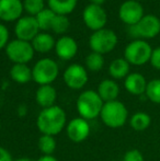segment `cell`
Returning <instances> with one entry per match:
<instances>
[{
	"mask_svg": "<svg viewBox=\"0 0 160 161\" xmlns=\"http://www.w3.org/2000/svg\"><path fill=\"white\" fill-rule=\"evenodd\" d=\"M36 125L42 135L56 136L66 127V113L58 105L42 108L39 116H37Z\"/></svg>",
	"mask_w": 160,
	"mask_h": 161,
	"instance_id": "1",
	"label": "cell"
},
{
	"mask_svg": "<svg viewBox=\"0 0 160 161\" xmlns=\"http://www.w3.org/2000/svg\"><path fill=\"white\" fill-rule=\"evenodd\" d=\"M104 102L94 90H86L81 92L77 99V111L80 117L90 121L100 116Z\"/></svg>",
	"mask_w": 160,
	"mask_h": 161,
	"instance_id": "2",
	"label": "cell"
},
{
	"mask_svg": "<svg viewBox=\"0 0 160 161\" xmlns=\"http://www.w3.org/2000/svg\"><path fill=\"white\" fill-rule=\"evenodd\" d=\"M101 121L110 128H120L125 125L128 119V111L124 103L119 100L105 102L100 113Z\"/></svg>",
	"mask_w": 160,
	"mask_h": 161,
	"instance_id": "3",
	"label": "cell"
},
{
	"mask_svg": "<svg viewBox=\"0 0 160 161\" xmlns=\"http://www.w3.org/2000/svg\"><path fill=\"white\" fill-rule=\"evenodd\" d=\"M119 38L116 33L111 29H101L91 34L89 38V46L92 52L101 55L109 54L116 47Z\"/></svg>",
	"mask_w": 160,
	"mask_h": 161,
	"instance_id": "4",
	"label": "cell"
},
{
	"mask_svg": "<svg viewBox=\"0 0 160 161\" xmlns=\"http://www.w3.org/2000/svg\"><path fill=\"white\" fill-rule=\"evenodd\" d=\"M59 75V67L52 58H43L35 63L32 68L33 80L40 86L52 85Z\"/></svg>",
	"mask_w": 160,
	"mask_h": 161,
	"instance_id": "5",
	"label": "cell"
},
{
	"mask_svg": "<svg viewBox=\"0 0 160 161\" xmlns=\"http://www.w3.org/2000/svg\"><path fill=\"white\" fill-rule=\"evenodd\" d=\"M152 48L145 40H134L124 49V58L130 65L143 66L150 60Z\"/></svg>",
	"mask_w": 160,
	"mask_h": 161,
	"instance_id": "6",
	"label": "cell"
},
{
	"mask_svg": "<svg viewBox=\"0 0 160 161\" xmlns=\"http://www.w3.org/2000/svg\"><path fill=\"white\" fill-rule=\"evenodd\" d=\"M130 35L136 40H150L160 33V19L154 14H145L135 25L128 29Z\"/></svg>",
	"mask_w": 160,
	"mask_h": 161,
	"instance_id": "7",
	"label": "cell"
},
{
	"mask_svg": "<svg viewBox=\"0 0 160 161\" xmlns=\"http://www.w3.org/2000/svg\"><path fill=\"white\" fill-rule=\"evenodd\" d=\"M34 48L31 42L13 40L6 46V55L13 64H28L34 57Z\"/></svg>",
	"mask_w": 160,
	"mask_h": 161,
	"instance_id": "8",
	"label": "cell"
},
{
	"mask_svg": "<svg viewBox=\"0 0 160 161\" xmlns=\"http://www.w3.org/2000/svg\"><path fill=\"white\" fill-rule=\"evenodd\" d=\"M82 20L88 29L93 32L105 28L108 22V15L105 10L101 6L88 4L82 11Z\"/></svg>",
	"mask_w": 160,
	"mask_h": 161,
	"instance_id": "9",
	"label": "cell"
},
{
	"mask_svg": "<svg viewBox=\"0 0 160 161\" xmlns=\"http://www.w3.org/2000/svg\"><path fill=\"white\" fill-rule=\"evenodd\" d=\"M64 82L73 90H80L88 82V72L86 67L79 64H73L66 68L63 75Z\"/></svg>",
	"mask_w": 160,
	"mask_h": 161,
	"instance_id": "10",
	"label": "cell"
},
{
	"mask_svg": "<svg viewBox=\"0 0 160 161\" xmlns=\"http://www.w3.org/2000/svg\"><path fill=\"white\" fill-rule=\"evenodd\" d=\"M145 15L144 8L141 2L135 0H126L120 6L119 9V18L123 23L128 26L135 25Z\"/></svg>",
	"mask_w": 160,
	"mask_h": 161,
	"instance_id": "11",
	"label": "cell"
},
{
	"mask_svg": "<svg viewBox=\"0 0 160 161\" xmlns=\"http://www.w3.org/2000/svg\"><path fill=\"white\" fill-rule=\"evenodd\" d=\"M41 32L35 17L24 15L17 21L14 26V33L18 40L32 42L33 38Z\"/></svg>",
	"mask_w": 160,
	"mask_h": 161,
	"instance_id": "12",
	"label": "cell"
},
{
	"mask_svg": "<svg viewBox=\"0 0 160 161\" xmlns=\"http://www.w3.org/2000/svg\"><path fill=\"white\" fill-rule=\"evenodd\" d=\"M66 134L73 142H82L90 135L89 122L82 117L73 119L69 123H67Z\"/></svg>",
	"mask_w": 160,
	"mask_h": 161,
	"instance_id": "13",
	"label": "cell"
},
{
	"mask_svg": "<svg viewBox=\"0 0 160 161\" xmlns=\"http://www.w3.org/2000/svg\"><path fill=\"white\" fill-rule=\"evenodd\" d=\"M21 0H0V20L4 22L18 21L23 13Z\"/></svg>",
	"mask_w": 160,
	"mask_h": 161,
	"instance_id": "14",
	"label": "cell"
},
{
	"mask_svg": "<svg viewBox=\"0 0 160 161\" xmlns=\"http://www.w3.org/2000/svg\"><path fill=\"white\" fill-rule=\"evenodd\" d=\"M56 55L63 60H70L78 52V44L71 36L63 35L55 43Z\"/></svg>",
	"mask_w": 160,
	"mask_h": 161,
	"instance_id": "15",
	"label": "cell"
},
{
	"mask_svg": "<svg viewBox=\"0 0 160 161\" xmlns=\"http://www.w3.org/2000/svg\"><path fill=\"white\" fill-rule=\"evenodd\" d=\"M147 80L139 72H132L124 80V87L128 93L133 96H141L145 94L147 88Z\"/></svg>",
	"mask_w": 160,
	"mask_h": 161,
	"instance_id": "16",
	"label": "cell"
},
{
	"mask_svg": "<svg viewBox=\"0 0 160 161\" xmlns=\"http://www.w3.org/2000/svg\"><path fill=\"white\" fill-rule=\"evenodd\" d=\"M57 91L52 85L40 86L35 93V100L42 108H47L55 105Z\"/></svg>",
	"mask_w": 160,
	"mask_h": 161,
	"instance_id": "17",
	"label": "cell"
},
{
	"mask_svg": "<svg viewBox=\"0 0 160 161\" xmlns=\"http://www.w3.org/2000/svg\"><path fill=\"white\" fill-rule=\"evenodd\" d=\"M97 92L104 103L115 101L120 94V87L113 79H104L99 83Z\"/></svg>",
	"mask_w": 160,
	"mask_h": 161,
	"instance_id": "18",
	"label": "cell"
},
{
	"mask_svg": "<svg viewBox=\"0 0 160 161\" xmlns=\"http://www.w3.org/2000/svg\"><path fill=\"white\" fill-rule=\"evenodd\" d=\"M55 43L56 41L54 40V37L51 34L46 32H40L33 38V41L31 42L33 48L37 53H48L53 48H55Z\"/></svg>",
	"mask_w": 160,
	"mask_h": 161,
	"instance_id": "19",
	"label": "cell"
},
{
	"mask_svg": "<svg viewBox=\"0 0 160 161\" xmlns=\"http://www.w3.org/2000/svg\"><path fill=\"white\" fill-rule=\"evenodd\" d=\"M10 77L14 82L24 85L33 80L32 69L26 64H13L10 69Z\"/></svg>",
	"mask_w": 160,
	"mask_h": 161,
	"instance_id": "20",
	"label": "cell"
},
{
	"mask_svg": "<svg viewBox=\"0 0 160 161\" xmlns=\"http://www.w3.org/2000/svg\"><path fill=\"white\" fill-rule=\"evenodd\" d=\"M78 0H47L48 8L56 14L67 15L76 9Z\"/></svg>",
	"mask_w": 160,
	"mask_h": 161,
	"instance_id": "21",
	"label": "cell"
},
{
	"mask_svg": "<svg viewBox=\"0 0 160 161\" xmlns=\"http://www.w3.org/2000/svg\"><path fill=\"white\" fill-rule=\"evenodd\" d=\"M130 67L125 58H116L109 66V74L113 79H125L130 75Z\"/></svg>",
	"mask_w": 160,
	"mask_h": 161,
	"instance_id": "22",
	"label": "cell"
},
{
	"mask_svg": "<svg viewBox=\"0 0 160 161\" xmlns=\"http://www.w3.org/2000/svg\"><path fill=\"white\" fill-rule=\"evenodd\" d=\"M152 123V119H150L149 114L145 112H137L132 115L130 119V125L133 129L137 131L145 130L150 126Z\"/></svg>",
	"mask_w": 160,
	"mask_h": 161,
	"instance_id": "23",
	"label": "cell"
},
{
	"mask_svg": "<svg viewBox=\"0 0 160 161\" xmlns=\"http://www.w3.org/2000/svg\"><path fill=\"white\" fill-rule=\"evenodd\" d=\"M37 147L43 156H52L56 150V140L54 136L51 135H42L39 138Z\"/></svg>",
	"mask_w": 160,
	"mask_h": 161,
	"instance_id": "24",
	"label": "cell"
},
{
	"mask_svg": "<svg viewBox=\"0 0 160 161\" xmlns=\"http://www.w3.org/2000/svg\"><path fill=\"white\" fill-rule=\"evenodd\" d=\"M56 13H54L53 11L51 10L49 8H45L43 11H41L39 14L35 17V19H36L37 21V24H39V28L40 30L44 31V32H46V31L51 30V26H52V22H53V19L54 17H55Z\"/></svg>",
	"mask_w": 160,
	"mask_h": 161,
	"instance_id": "25",
	"label": "cell"
},
{
	"mask_svg": "<svg viewBox=\"0 0 160 161\" xmlns=\"http://www.w3.org/2000/svg\"><path fill=\"white\" fill-rule=\"evenodd\" d=\"M86 69L90 70V71H100L101 69L104 66V58H103V55L99 53H90L89 55L86 57Z\"/></svg>",
	"mask_w": 160,
	"mask_h": 161,
	"instance_id": "26",
	"label": "cell"
},
{
	"mask_svg": "<svg viewBox=\"0 0 160 161\" xmlns=\"http://www.w3.org/2000/svg\"><path fill=\"white\" fill-rule=\"evenodd\" d=\"M69 26H70V21L67 15L55 14L52 22L51 30L56 34H64L68 31Z\"/></svg>",
	"mask_w": 160,
	"mask_h": 161,
	"instance_id": "27",
	"label": "cell"
},
{
	"mask_svg": "<svg viewBox=\"0 0 160 161\" xmlns=\"http://www.w3.org/2000/svg\"><path fill=\"white\" fill-rule=\"evenodd\" d=\"M145 96L149 101L160 104V79H152L147 83Z\"/></svg>",
	"mask_w": 160,
	"mask_h": 161,
	"instance_id": "28",
	"label": "cell"
},
{
	"mask_svg": "<svg viewBox=\"0 0 160 161\" xmlns=\"http://www.w3.org/2000/svg\"><path fill=\"white\" fill-rule=\"evenodd\" d=\"M23 9L31 17H36L45 9L44 0H23Z\"/></svg>",
	"mask_w": 160,
	"mask_h": 161,
	"instance_id": "29",
	"label": "cell"
},
{
	"mask_svg": "<svg viewBox=\"0 0 160 161\" xmlns=\"http://www.w3.org/2000/svg\"><path fill=\"white\" fill-rule=\"evenodd\" d=\"M123 161H144V156L138 149H130L124 155Z\"/></svg>",
	"mask_w": 160,
	"mask_h": 161,
	"instance_id": "30",
	"label": "cell"
},
{
	"mask_svg": "<svg viewBox=\"0 0 160 161\" xmlns=\"http://www.w3.org/2000/svg\"><path fill=\"white\" fill-rule=\"evenodd\" d=\"M9 43V31L4 24L0 23V49L6 48Z\"/></svg>",
	"mask_w": 160,
	"mask_h": 161,
	"instance_id": "31",
	"label": "cell"
},
{
	"mask_svg": "<svg viewBox=\"0 0 160 161\" xmlns=\"http://www.w3.org/2000/svg\"><path fill=\"white\" fill-rule=\"evenodd\" d=\"M149 63L155 69L160 70V46L152 49V57H150Z\"/></svg>",
	"mask_w": 160,
	"mask_h": 161,
	"instance_id": "32",
	"label": "cell"
},
{
	"mask_svg": "<svg viewBox=\"0 0 160 161\" xmlns=\"http://www.w3.org/2000/svg\"><path fill=\"white\" fill-rule=\"evenodd\" d=\"M0 161H13L10 153L3 147H0Z\"/></svg>",
	"mask_w": 160,
	"mask_h": 161,
	"instance_id": "33",
	"label": "cell"
},
{
	"mask_svg": "<svg viewBox=\"0 0 160 161\" xmlns=\"http://www.w3.org/2000/svg\"><path fill=\"white\" fill-rule=\"evenodd\" d=\"M36 161H58V160L52 155V156H42Z\"/></svg>",
	"mask_w": 160,
	"mask_h": 161,
	"instance_id": "34",
	"label": "cell"
},
{
	"mask_svg": "<svg viewBox=\"0 0 160 161\" xmlns=\"http://www.w3.org/2000/svg\"><path fill=\"white\" fill-rule=\"evenodd\" d=\"M105 1H107V0H90V3L97 4V6H101V7H102V4L104 3Z\"/></svg>",
	"mask_w": 160,
	"mask_h": 161,
	"instance_id": "35",
	"label": "cell"
},
{
	"mask_svg": "<svg viewBox=\"0 0 160 161\" xmlns=\"http://www.w3.org/2000/svg\"><path fill=\"white\" fill-rule=\"evenodd\" d=\"M13 161H34L31 158H18V159H13Z\"/></svg>",
	"mask_w": 160,
	"mask_h": 161,
	"instance_id": "36",
	"label": "cell"
},
{
	"mask_svg": "<svg viewBox=\"0 0 160 161\" xmlns=\"http://www.w3.org/2000/svg\"><path fill=\"white\" fill-rule=\"evenodd\" d=\"M135 1H138V2H141V1H143V0H135Z\"/></svg>",
	"mask_w": 160,
	"mask_h": 161,
	"instance_id": "37",
	"label": "cell"
},
{
	"mask_svg": "<svg viewBox=\"0 0 160 161\" xmlns=\"http://www.w3.org/2000/svg\"><path fill=\"white\" fill-rule=\"evenodd\" d=\"M0 130H1V123H0Z\"/></svg>",
	"mask_w": 160,
	"mask_h": 161,
	"instance_id": "38",
	"label": "cell"
},
{
	"mask_svg": "<svg viewBox=\"0 0 160 161\" xmlns=\"http://www.w3.org/2000/svg\"><path fill=\"white\" fill-rule=\"evenodd\" d=\"M108 161H116V160H108Z\"/></svg>",
	"mask_w": 160,
	"mask_h": 161,
	"instance_id": "39",
	"label": "cell"
}]
</instances>
